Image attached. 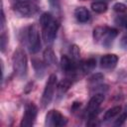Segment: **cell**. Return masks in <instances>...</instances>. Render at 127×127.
Instances as JSON below:
<instances>
[{
    "label": "cell",
    "mask_w": 127,
    "mask_h": 127,
    "mask_svg": "<svg viewBox=\"0 0 127 127\" xmlns=\"http://www.w3.org/2000/svg\"><path fill=\"white\" fill-rule=\"evenodd\" d=\"M117 35L118 32L116 29L107 26H98L93 30L94 42L102 45L103 47H110Z\"/></svg>",
    "instance_id": "cell-1"
},
{
    "label": "cell",
    "mask_w": 127,
    "mask_h": 127,
    "mask_svg": "<svg viewBox=\"0 0 127 127\" xmlns=\"http://www.w3.org/2000/svg\"><path fill=\"white\" fill-rule=\"evenodd\" d=\"M13 68L16 75L19 78H24L27 75L28 70V61L25 52L22 49H18L14 52L12 57Z\"/></svg>",
    "instance_id": "cell-2"
},
{
    "label": "cell",
    "mask_w": 127,
    "mask_h": 127,
    "mask_svg": "<svg viewBox=\"0 0 127 127\" xmlns=\"http://www.w3.org/2000/svg\"><path fill=\"white\" fill-rule=\"evenodd\" d=\"M26 40L29 47V51L32 54H37L41 49V39L38 27L36 25H31L27 29Z\"/></svg>",
    "instance_id": "cell-3"
},
{
    "label": "cell",
    "mask_w": 127,
    "mask_h": 127,
    "mask_svg": "<svg viewBox=\"0 0 127 127\" xmlns=\"http://www.w3.org/2000/svg\"><path fill=\"white\" fill-rule=\"evenodd\" d=\"M13 10L20 17H31L37 13L38 7L33 1L24 0V1H18L14 3Z\"/></svg>",
    "instance_id": "cell-4"
},
{
    "label": "cell",
    "mask_w": 127,
    "mask_h": 127,
    "mask_svg": "<svg viewBox=\"0 0 127 127\" xmlns=\"http://www.w3.org/2000/svg\"><path fill=\"white\" fill-rule=\"evenodd\" d=\"M57 75L56 74H51L49 76V79L46 83V86H45V89L43 91V95H42V99H41V103H42V107H47L53 97H54V93H55V89L57 87Z\"/></svg>",
    "instance_id": "cell-5"
},
{
    "label": "cell",
    "mask_w": 127,
    "mask_h": 127,
    "mask_svg": "<svg viewBox=\"0 0 127 127\" xmlns=\"http://www.w3.org/2000/svg\"><path fill=\"white\" fill-rule=\"evenodd\" d=\"M104 100V95L103 93H95L89 100L86 109H85V114L89 119L95 118L96 114L98 112V108L101 105V103Z\"/></svg>",
    "instance_id": "cell-6"
},
{
    "label": "cell",
    "mask_w": 127,
    "mask_h": 127,
    "mask_svg": "<svg viewBox=\"0 0 127 127\" xmlns=\"http://www.w3.org/2000/svg\"><path fill=\"white\" fill-rule=\"evenodd\" d=\"M59 27H60L59 22L54 18L49 24L42 27V29H43V39L47 44H52L55 41V39L57 37Z\"/></svg>",
    "instance_id": "cell-7"
},
{
    "label": "cell",
    "mask_w": 127,
    "mask_h": 127,
    "mask_svg": "<svg viewBox=\"0 0 127 127\" xmlns=\"http://www.w3.org/2000/svg\"><path fill=\"white\" fill-rule=\"evenodd\" d=\"M38 114V108L34 103H29L26 108H25V113L23 115L22 121H21V126L22 127H31L37 118Z\"/></svg>",
    "instance_id": "cell-8"
},
{
    "label": "cell",
    "mask_w": 127,
    "mask_h": 127,
    "mask_svg": "<svg viewBox=\"0 0 127 127\" xmlns=\"http://www.w3.org/2000/svg\"><path fill=\"white\" fill-rule=\"evenodd\" d=\"M67 123V119L58 110H50L46 115L47 126H64Z\"/></svg>",
    "instance_id": "cell-9"
},
{
    "label": "cell",
    "mask_w": 127,
    "mask_h": 127,
    "mask_svg": "<svg viewBox=\"0 0 127 127\" xmlns=\"http://www.w3.org/2000/svg\"><path fill=\"white\" fill-rule=\"evenodd\" d=\"M118 63V57L114 54H108L100 59V66L105 69H111L116 66Z\"/></svg>",
    "instance_id": "cell-10"
},
{
    "label": "cell",
    "mask_w": 127,
    "mask_h": 127,
    "mask_svg": "<svg viewBox=\"0 0 127 127\" xmlns=\"http://www.w3.org/2000/svg\"><path fill=\"white\" fill-rule=\"evenodd\" d=\"M74 17L79 23H86L90 19V14L85 7H77L74 10Z\"/></svg>",
    "instance_id": "cell-11"
},
{
    "label": "cell",
    "mask_w": 127,
    "mask_h": 127,
    "mask_svg": "<svg viewBox=\"0 0 127 127\" xmlns=\"http://www.w3.org/2000/svg\"><path fill=\"white\" fill-rule=\"evenodd\" d=\"M95 65H96V61L94 59H88V60H85V61L79 63V69H80L81 73L84 75L87 72L93 70Z\"/></svg>",
    "instance_id": "cell-12"
},
{
    "label": "cell",
    "mask_w": 127,
    "mask_h": 127,
    "mask_svg": "<svg viewBox=\"0 0 127 127\" xmlns=\"http://www.w3.org/2000/svg\"><path fill=\"white\" fill-rule=\"evenodd\" d=\"M72 82H73V79H71V78H69V77H67V76H66L64 79H63L61 82H59L58 85H57L59 96L64 95V94L68 90V88L71 86Z\"/></svg>",
    "instance_id": "cell-13"
},
{
    "label": "cell",
    "mask_w": 127,
    "mask_h": 127,
    "mask_svg": "<svg viewBox=\"0 0 127 127\" xmlns=\"http://www.w3.org/2000/svg\"><path fill=\"white\" fill-rule=\"evenodd\" d=\"M44 62L46 65H54L57 62L54 51L51 48H47L44 52Z\"/></svg>",
    "instance_id": "cell-14"
},
{
    "label": "cell",
    "mask_w": 127,
    "mask_h": 127,
    "mask_svg": "<svg viewBox=\"0 0 127 127\" xmlns=\"http://www.w3.org/2000/svg\"><path fill=\"white\" fill-rule=\"evenodd\" d=\"M121 110H122V108H121V106H119V105L109 108V109L104 113V116H103L104 120H105V121H108V120H111V119L115 118L117 115L120 114Z\"/></svg>",
    "instance_id": "cell-15"
},
{
    "label": "cell",
    "mask_w": 127,
    "mask_h": 127,
    "mask_svg": "<svg viewBox=\"0 0 127 127\" xmlns=\"http://www.w3.org/2000/svg\"><path fill=\"white\" fill-rule=\"evenodd\" d=\"M107 4L103 1H94L91 3V9L92 11H94L95 13L101 14V13H105L107 11Z\"/></svg>",
    "instance_id": "cell-16"
},
{
    "label": "cell",
    "mask_w": 127,
    "mask_h": 127,
    "mask_svg": "<svg viewBox=\"0 0 127 127\" xmlns=\"http://www.w3.org/2000/svg\"><path fill=\"white\" fill-rule=\"evenodd\" d=\"M33 66L35 68L37 76L42 77L44 72H45V64L39 60H33Z\"/></svg>",
    "instance_id": "cell-17"
},
{
    "label": "cell",
    "mask_w": 127,
    "mask_h": 127,
    "mask_svg": "<svg viewBox=\"0 0 127 127\" xmlns=\"http://www.w3.org/2000/svg\"><path fill=\"white\" fill-rule=\"evenodd\" d=\"M103 79H104V75H103L102 73H100V72H97V73L91 75V76L89 77L88 81H89V83L92 84V86L94 87V86L98 85Z\"/></svg>",
    "instance_id": "cell-18"
},
{
    "label": "cell",
    "mask_w": 127,
    "mask_h": 127,
    "mask_svg": "<svg viewBox=\"0 0 127 127\" xmlns=\"http://www.w3.org/2000/svg\"><path fill=\"white\" fill-rule=\"evenodd\" d=\"M126 119H127V105L125 106L124 110L120 112V114H119L118 118L116 119L114 125H115V126H121V125L126 121Z\"/></svg>",
    "instance_id": "cell-19"
},
{
    "label": "cell",
    "mask_w": 127,
    "mask_h": 127,
    "mask_svg": "<svg viewBox=\"0 0 127 127\" xmlns=\"http://www.w3.org/2000/svg\"><path fill=\"white\" fill-rule=\"evenodd\" d=\"M52 20H53V16H52L51 13H48V12L43 13V14L41 15V17H40V25H41V27L46 26V25L49 24Z\"/></svg>",
    "instance_id": "cell-20"
},
{
    "label": "cell",
    "mask_w": 127,
    "mask_h": 127,
    "mask_svg": "<svg viewBox=\"0 0 127 127\" xmlns=\"http://www.w3.org/2000/svg\"><path fill=\"white\" fill-rule=\"evenodd\" d=\"M69 54H70V56H71V58H72L73 60L77 61V60L79 59V55H80V53H79V48H78L76 45H71V46L69 47Z\"/></svg>",
    "instance_id": "cell-21"
},
{
    "label": "cell",
    "mask_w": 127,
    "mask_h": 127,
    "mask_svg": "<svg viewBox=\"0 0 127 127\" xmlns=\"http://www.w3.org/2000/svg\"><path fill=\"white\" fill-rule=\"evenodd\" d=\"M7 44H8V36L6 35L5 31H1V36H0V47H1V52H4V51H5Z\"/></svg>",
    "instance_id": "cell-22"
},
{
    "label": "cell",
    "mask_w": 127,
    "mask_h": 127,
    "mask_svg": "<svg viewBox=\"0 0 127 127\" xmlns=\"http://www.w3.org/2000/svg\"><path fill=\"white\" fill-rule=\"evenodd\" d=\"M113 10L117 13H125V12H127V6L123 3L118 2L113 5Z\"/></svg>",
    "instance_id": "cell-23"
},
{
    "label": "cell",
    "mask_w": 127,
    "mask_h": 127,
    "mask_svg": "<svg viewBox=\"0 0 127 127\" xmlns=\"http://www.w3.org/2000/svg\"><path fill=\"white\" fill-rule=\"evenodd\" d=\"M115 23L121 27H126L127 25V14H124V15H121V16H118L116 19H115Z\"/></svg>",
    "instance_id": "cell-24"
},
{
    "label": "cell",
    "mask_w": 127,
    "mask_h": 127,
    "mask_svg": "<svg viewBox=\"0 0 127 127\" xmlns=\"http://www.w3.org/2000/svg\"><path fill=\"white\" fill-rule=\"evenodd\" d=\"M50 6L53 10H55L56 12H60L61 10V5H60V1L59 0H49Z\"/></svg>",
    "instance_id": "cell-25"
},
{
    "label": "cell",
    "mask_w": 127,
    "mask_h": 127,
    "mask_svg": "<svg viewBox=\"0 0 127 127\" xmlns=\"http://www.w3.org/2000/svg\"><path fill=\"white\" fill-rule=\"evenodd\" d=\"M120 45L122 48L124 49H127V35H124L120 41Z\"/></svg>",
    "instance_id": "cell-26"
},
{
    "label": "cell",
    "mask_w": 127,
    "mask_h": 127,
    "mask_svg": "<svg viewBox=\"0 0 127 127\" xmlns=\"http://www.w3.org/2000/svg\"><path fill=\"white\" fill-rule=\"evenodd\" d=\"M80 107V102H73L72 106H71V110L73 112H75V110H77Z\"/></svg>",
    "instance_id": "cell-27"
},
{
    "label": "cell",
    "mask_w": 127,
    "mask_h": 127,
    "mask_svg": "<svg viewBox=\"0 0 127 127\" xmlns=\"http://www.w3.org/2000/svg\"><path fill=\"white\" fill-rule=\"evenodd\" d=\"M96 1H103V2H104L105 0H96Z\"/></svg>",
    "instance_id": "cell-28"
},
{
    "label": "cell",
    "mask_w": 127,
    "mask_h": 127,
    "mask_svg": "<svg viewBox=\"0 0 127 127\" xmlns=\"http://www.w3.org/2000/svg\"><path fill=\"white\" fill-rule=\"evenodd\" d=\"M125 28H126V29H127V25H126V27H125Z\"/></svg>",
    "instance_id": "cell-29"
}]
</instances>
